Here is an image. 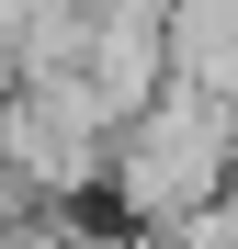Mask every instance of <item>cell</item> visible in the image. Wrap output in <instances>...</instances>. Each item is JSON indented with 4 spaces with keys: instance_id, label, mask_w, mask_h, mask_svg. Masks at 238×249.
I'll use <instances>...</instances> for the list:
<instances>
[{
    "instance_id": "obj_4",
    "label": "cell",
    "mask_w": 238,
    "mask_h": 249,
    "mask_svg": "<svg viewBox=\"0 0 238 249\" xmlns=\"http://www.w3.org/2000/svg\"><path fill=\"white\" fill-rule=\"evenodd\" d=\"M182 249H238V181H227L216 204H193V215H182Z\"/></svg>"
},
{
    "instance_id": "obj_2",
    "label": "cell",
    "mask_w": 238,
    "mask_h": 249,
    "mask_svg": "<svg viewBox=\"0 0 238 249\" xmlns=\"http://www.w3.org/2000/svg\"><path fill=\"white\" fill-rule=\"evenodd\" d=\"M113 113L91 91V68H57V79H0V170H12L34 204H79L102 193L113 170Z\"/></svg>"
},
{
    "instance_id": "obj_1",
    "label": "cell",
    "mask_w": 238,
    "mask_h": 249,
    "mask_svg": "<svg viewBox=\"0 0 238 249\" xmlns=\"http://www.w3.org/2000/svg\"><path fill=\"white\" fill-rule=\"evenodd\" d=\"M238 181V102H216V91H159L147 113H125L113 124V170H102V193H113V215L125 227H182L193 204H216Z\"/></svg>"
},
{
    "instance_id": "obj_5",
    "label": "cell",
    "mask_w": 238,
    "mask_h": 249,
    "mask_svg": "<svg viewBox=\"0 0 238 249\" xmlns=\"http://www.w3.org/2000/svg\"><path fill=\"white\" fill-rule=\"evenodd\" d=\"M113 249H182V227H113Z\"/></svg>"
},
{
    "instance_id": "obj_3",
    "label": "cell",
    "mask_w": 238,
    "mask_h": 249,
    "mask_svg": "<svg viewBox=\"0 0 238 249\" xmlns=\"http://www.w3.org/2000/svg\"><path fill=\"white\" fill-rule=\"evenodd\" d=\"M170 79L238 102V0H170Z\"/></svg>"
}]
</instances>
